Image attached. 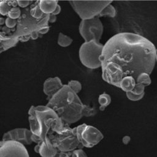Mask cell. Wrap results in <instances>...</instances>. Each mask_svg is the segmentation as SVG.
I'll use <instances>...</instances> for the list:
<instances>
[{"label":"cell","mask_w":157,"mask_h":157,"mask_svg":"<svg viewBox=\"0 0 157 157\" xmlns=\"http://www.w3.org/2000/svg\"><path fill=\"white\" fill-rule=\"evenodd\" d=\"M21 13H22L21 7H20L18 6L14 7V6H12V7L7 14V17L14 20H17L20 17Z\"/></svg>","instance_id":"obj_20"},{"label":"cell","mask_w":157,"mask_h":157,"mask_svg":"<svg viewBox=\"0 0 157 157\" xmlns=\"http://www.w3.org/2000/svg\"><path fill=\"white\" fill-rule=\"evenodd\" d=\"M32 1H23V0H20L17 1L18 6L21 7V8H25L28 7L30 4L31 3Z\"/></svg>","instance_id":"obj_24"},{"label":"cell","mask_w":157,"mask_h":157,"mask_svg":"<svg viewBox=\"0 0 157 157\" xmlns=\"http://www.w3.org/2000/svg\"><path fill=\"white\" fill-rule=\"evenodd\" d=\"M104 45L96 40L83 43L78 52L79 59L82 65L90 69L101 67L100 56L102 55Z\"/></svg>","instance_id":"obj_5"},{"label":"cell","mask_w":157,"mask_h":157,"mask_svg":"<svg viewBox=\"0 0 157 157\" xmlns=\"http://www.w3.org/2000/svg\"><path fill=\"white\" fill-rule=\"evenodd\" d=\"M116 9L111 4L107 6L100 13L99 17H108L114 18L116 15Z\"/></svg>","instance_id":"obj_17"},{"label":"cell","mask_w":157,"mask_h":157,"mask_svg":"<svg viewBox=\"0 0 157 157\" xmlns=\"http://www.w3.org/2000/svg\"><path fill=\"white\" fill-rule=\"evenodd\" d=\"M67 84L77 94H78L81 91L82 88V84L78 80H71L68 82Z\"/></svg>","instance_id":"obj_22"},{"label":"cell","mask_w":157,"mask_h":157,"mask_svg":"<svg viewBox=\"0 0 157 157\" xmlns=\"http://www.w3.org/2000/svg\"></svg>","instance_id":"obj_33"},{"label":"cell","mask_w":157,"mask_h":157,"mask_svg":"<svg viewBox=\"0 0 157 157\" xmlns=\"http://www.w3.org/2000/svg\"><path fill=\"white\" fill-rule=\"evenodd\" d=\"M73 128L81 148H91L99 143L104 138L103 134L98 128L91 125L83 124Z\"/></svg>","instance_id":"obj_7"},{"label":"cell","mask_w":157,"mask_h":157,"mask_svg":"<svg viewBox=\"0 0 157 157\" xmlns=\"http://www.w3.org/2000/svg\"><path fill=\"white\" fill-rule=\"evenodd\" d=\"M61 10H62V8H61V6L59 5V4H58L57 5V7H56V9H55V10H54V12L52 13V14H53V15H58L60 12H61Z\"/></svg>","instance_id":"obj_28"},{"label":"cell","mask_w":157,"mask_h":157,"mask_svg":"<svg viewBox=\"0 0 157 157\" xmlns=\"http://www.w3.org/2000/svg\"><path fill=\"white\" fill-rule=\"evenodd\" d=\"M46 105L52 109L67 126L76 123L83 117L84 104L78 94L68 84H64L63 87L48 101Z\"/></svg>","instance_id":"obj_2"},{"label":"cell","mask_w":157,"mask_h":157,"mask_svg":"<svg viewBox=\"0 0 157 157\" xmlns=\"http://www.w3.org/2000/svg\"><path fill=\"white\" fill-rule=\"evenodd\" d=\"M0 157H30L24 145L12 141H1Z\"/></svg>","instance_id":"obj_9"},{"label":"cell","mask_w":157,"mask_h":157,"mask_svg":"<svg viewBox=\"0 0 157 157\" xmlns=\"http://www.w3.org/2000/svg\"><path fill=\"white\" fill-rule=\"evenodd\" d=\"M32 132L30 129L17 128L9 130L3 135L2 141H12L19 143L24 146L33 143L31 140Z\"/></svg>","instance_id":"obj_10"},{"label":"cell","mask_w":157,"mask_h":157,"mask_svg":"<svg viewBox=\"0 0 157 157\" xmlns=\"http://www.w3.org/2000/svg\"><path fill=\"white\" fill-rule=\"evenodd\" d=\"M58 4V1H39L40 9L46 15L52 14Z\"/></svg>","instance_id":"obj_13"},{"label":"cell","mask_w":157,"mask_h":157,"mask_svg":"<svg viewBox=\"0 0 157 157\" xmlns=\"http://www.w3.org/2000/svg\"><path fill=\"white\" fill-rule=\"evenodd\" d=\"M130 138L129 136H125V137L123 138V140H122V141H123V143L125 144H127L130 142Z\"/></svg>","instance_id":"obj_31"},{"label":"cell","mask_w":157,"mask_h":157,"mask_svg":"<svg viewBox=\"0 0 157 157\" xmlns=\"http://www.w3.org/2000/svg\"><path fill=\"white\" fill-rule=\"evenodd\" d=\"M5 22H6V19H4L2 17L0 18V25L2 26V25H5Z\"/></svg>","instance_id":"obj_32"},{"label":"cell","mask_w":157,"mask_h":157,"mask_svg":"<svg viewBox=\"0 0 157 157\" xmlns=\"http://www.w3.org/2000/svg\"><path fill=\"white\" fill-rule=\"evenodd\" d=\"M39 35L40 34H39V33L38 31H35V32H34V33H31L30 34L31 39H33V40H36V39H38L39 38Z\"/></svg>","instance_id":"obj_27"},{"label":"cell","mask_w":157,"mask_h":157,"mask_svg":"<svg viewBox=\"0 0 157 157\" xmlns=\"http://www.w3.org/2000/svg\"><path fill=\"white\" fill-rule=\"evenodd\" d=\"M30 129L44 141L52 133H58L66 125L57 114L47 105L31 106L28 110Z\"/></svg>","instance_id":"obj_3"},{"label":"cell","mask_w":157,"mask_h":157,"mask_svg":"<svg viewBox=\"0 0 157 157\" xmlns=\"http://www.w3.org/2000/svg\"><path fill=\"white\" fill-rule=\"evenodd\" d=\"M98 103L99 104V109L101 111H104L111 103V97L110 95L106 93L101 94L98 97Z\"/></svg>","instance_id":"obj_14"},{"label":"cell","mask_w":157,"mask_h":157,"mask_svg":"<svg viewBox=\"0 0 157 157\" xmlns=\"http://www.w3.org/2000/svg\"><path fill=\"white\" fill-rule=\"evenodd\" d=\"M126 96L131 101H139L140 100H141L143 97L141 96H139V95H135L131 92H127L126 93Z\"/></svg>","instance_id":"obj_23"},{"label":"cell","mask_w":157,"mask_h":157,"mask_svg":"<svg viewBox=\"0 0 157 157\" xmlns=\"http://www.w3.org/2000/svg\"><path fill=\"white\" fill-rule=\"evenodd\" d=\"M30 39H31V36H30V35H29V36H25L20 37L18 38V40H19V41L24 42L28 41Z\"/></svg>","instance_id":"obj_30"},{"label":"cell","mask_w":157,"mask_h":157,"mask_svg":"<svg viewBox=\"0 0 157 157\" xmlns=\"http://www.w3.org/2000/svg\"><path fill=\"white\" fill-rule=\"evenodd\" d=\"M112 3V1H69L82 20L98 17L101 11Z\"/></svg>","instance_id":"obj_6"},{"label":"cell","mask_w":157,"mask_h":157,"mask_svg":"<svg viewBox=\"0 0 157 157\" xmlns=\"http://www.w3.org/2000/svg\"><path fill=\"white\" fill-rule=\"evenodd\" d=\"M73 40L69 36L63 34L62 33H60L58 34L57 44L59 46L62 47H67L71 45Z\"/></svg>","instance_id":"obj_16"},{"label":"cell","mask_w":157,"mask_h":157,"mask_svg":"<svg viewBox=\"0 0 157 157\" xmlns=\"http://www.w3.org/2000/svg\"><path fill=\"white\" fill-rule=\"evenodd\" d=\"M98 113L96 108L94 107H91L88 105H84V108L83 111V117H93L95 116Z\"/></svg>","instance_id":"obj_21"},{"label":"cell","mask_w":157,"mask_h":157,"mask_svg":"<svg viewBox=\"0 0 157 157\" xmlns=\"http://www.w3.org/2000/svg\"><path fill=\"white\" fill-rule=\"evenodd\" d=\"M60 157H88L82 149H78L69 152H61Z\"/></svg>","instance_id":"obj_18"},{"label":"cell","mask_w":157,"mask_h":157,"mask_svg":"<svg viewBox=\"0 0 157 157\" xmlns=\"http://www.w3.org/2000/svg\"><path fill=\"white\" fill-rule=\"evenodd\" d=\"M39 144V154L42 157H60V152L51 143L48 138H46Z\"/></svg>","instance_id":"obj_12"},{"label":"cell","mask_w":157,"mask_h":157,"mask_svg":"<svg viewBox=\"0 0 157 157\" xmlns=\"http://www.w3.org/2000/svg\"><path fill=\"white\" fill-rule=\"evenodd\" d=\"M64 84L62 83L60 78L50 77L47 79L43 84V92L47 96L48 101L55 95L63 87Z\"/></svg>","instance_id":"obj_11"},{"label":"cell","mask_w":157,"mask_h":157,"mask_svg":"<svg viewBox=\"0 0 157 157\" xmlns=\"http://www.w3.org/2000/svg\"><path fill=\"white\" fill-rule=\"evenodd\" d=\"M12 7V1H1L0 13L3 16H7V14Z\"/></svg>","instance_id":"obj_19"},{"label":"cell","mask_w":157,"mask_h":157,"mask_svg":"<svg viewBox=\"0 0 157 157\" xmlns=\"http://www.w3.org/2000/svg\"><path fill=\"white\" fill-rule=\"evenodd\" d=\"M19 42L18 39H11L6 40H0V52L2 53L15 47Z\"/></svg>","instance_id":"obj_15"},{"label":"cell","mask_w":157,"mask_h":157,"mask_svg":"<svg viewBox=\"0 0 157 157\" xmlns=\"http://www.w3.org/2000/svg\"><path fill=\"white\" fill-rule=\"evenodd\" d=\"M57 18L56 15H54L53 14H50V15H49V23H55L57 21Z\"/></svg>","instance_id":"obj_29"},{"label":"cell","mask_w":157,"mask_h":157,"mask_svg":"<svg viewBox=\"0 0 157 157\" xmlns=\"http://www.w3.org/2000/svg\"><path fill=\"white\" fill-rule=\"evenodd\" d=\"M49 29H50L49 26H47L43 27L42 28H41L38 32L39 33V34H47L49 31Z\"/></svg>","instance_id":"obj_26"},{"label":"cell","mask_w":157,"mask_h":157,"mask_svg":"<svg viewBox=\"0 0 157 157\" xmlns=\"http://www.w3.org/2000/svg\"><path fill=\"white\" fill-rule=\"evenodd\" d=\"M78 31L85 42H90L92 40L99 42L103 34L104 26L99 17H96L82 20L79 25Z\"/></svg>","instance_id":"obj_8"},{"label":"cell","mask_w":157,"mask_h":157,"mask_svg":"<svg viewBox=\"0 0 157 157\" xmlns=\"http://www.w3.org/2000/svg\"><path fill=\"white\" fill-rule=\"evenodd\" d=\"M60 152H69L82 149L74 128L66 125L58 133L52 132L47 137Z\"/></svg>","instance_id":"obj_4"},{"label":"cell","mask_w":157,"mask_h":157,"mask_svg":"<svg viewBox=\"0 0 157 157\" xmlns=\"http://www.w3.org/2000/svg\"><path fill=\"white\" fill-rule=\"evenodd\" d=\"M155 45L131 33H118L104 44L100 56L102 78L108 84L144 97L157 64Z\"/></svg>","instance_id":"obj_1"},{"label":"cell","mask_w":157,"mask_h":157,"mask_svg":"<svg viewBox=\"0 0 157 157\" xmlns=\"http://www.w3.org/2000/svg\"><path fill=\"white\" fill-rule=\"evenodd\" d=\"M31 140L33 141V143H36V144H41L43 141L37 135H35L34 134L32 135V136H31Z\"/></svg>","instance_id":"obj_25"}]
</instances>
